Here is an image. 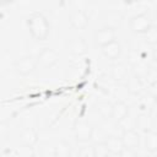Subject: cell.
<instances>
[{"instance_id": "obj_17", "label": "cell", "mask_w": 157, "mask_h": 157, "mask_svg": "<svg viewBox=\"0 0 157 157\" xmlns=\"http://www.w3.org/2000/svg\"><path fill=\"white\" fill-rule=\"evenodd\" d=\"M71 147L66 141H59L54 147V156L55 157H70Z\"/></svg>"}, {"instance_id": "obj_8", "label": "cell", "mask_w": 157, "mask_h": 157, "mask_svg": "<svg viewBox=\"0 0 157 157\" xmlns=\"http://www.w3.org/2000/svg\"><path fill=\"white\" fill-rule=\"evenodd\" d=\"M66 49L67 52H70L72 55H76V56H81L83 54H86L87 52V43L83 38L81 37H75V38H71L67 44H66Z\"/></svg>"}, {"instance_id": "obj_13", "label": "cell", "mask_w": 157, "mask_h": 157, "mask_svg": "<svg viewBox=\"0 0 157 157\" xmlns=\"http://www.w3.org/2000/svg\"><path fill=\"white\" fill-rule=\"evenodd\" d=\"M109 152L114 156H119L123 150L125 148L124 144H123V140H121V136L118 137V136H108V139L104 141Z\"/></svg>"}, {"instance_id": "obj_2", "label": "cell", "mask_w": 157, "mask_h": 157, "mask_svg": "<svg viewBox=\"0 0 157 157\" xmlns=\"http://www.w3.org/2000/svg\"><path fill=\"white\" fill-rule=\"evenodd\" d=\"M37 66H38L37 56H32V55L21 56L13 61V67H15L16 72L21 76H28V75L33 74L36 71Z\"/></svg>"}, {"instance_id": "obj_4", "label": "cell", "mask_w": 157, "mask_h": 157, "mask_svg": "<svg viewBox=\"0 0 157 157\" xmlns=\"http://www.w3.org/2000/svg\"><path fill=\"white\" fill-rule=\"evenodd\" d=\"M75 139L78 142H88L93 135V126L86 120H77L74 125Z\"/></svg>"}, {"instance_id": "obj_24", "label": "cell", "mask_w": 157, "mask_h": 157, "mask_svg": "<svg viewBox=\"0 0 157 157\" xmlns=\"http://www.w3.org/2000/svg\"><path fill=\"white\" fill-rule=\"evenodd\" d=\"M119 157H136V153H135V150H130L125 147L123 152L119 155Z\"/></svg>"}, {"instance_id": "obj_10", "label": "cell", "mask_w": 157, "mask_h": 157, "mask_svg": "<svg viewBox=\"0 0 157 157\" xmlns=\"http://www.w3.org/2000/svg\"><path fill=\"white\" fill-rule=\"evenodd\" d=\"M121 140H123V144H124V146L126 148L136 150L139 147V144H140V135H139V132L136 130L123 131Z\"/></svg>"}, {"instance_id": "obj_12", "label": "cell", "mask_w": 157, "mask_h": 157, "mask_svg": "<svg viewBox=\"0 0 157 157\" xmlns=\"http://www.w3.org/2000/svg\"><path fill=\"white\" fill-rule=\"evenodd\" d=\"M129 115V107L121 102V101H118L113 104V114H112V119L119 124L124 118H126Z\"/></svg>"}, {"instance_id": "obj_22", "label": "cell", "mask_w": 157, "mask_h": 157, "mask_svg": "<svg viewBox=\"0 0 157 157\" xmlns=\"http://www.w3.org/2000/svg\"><path fill=\"white\" fill-rule=\"evenodd\" d=\"M119 125L123 128V131H128V130H135L134 128H136V119L131 118L130 115H128L126 118H124Z\"/></svg>"}, {"instance_id": "obj_5", "label": "cell", "mask_w": 157, "mask_h": 157, "mask_svg": "<svg viewBox=\"0 0 157 157\" xmlns=\"http://www.w3.org/2000/svg\"><path fill=\"white\" fill-rule=\"evenodd\" d=\"M115 37H117V33H115L114 27H112V26H103V27L98 28L94 32V43H96V45L102 48V47L114 42Z\"/></svg>"}, {"instance_id": "obj_9", "label": "cell", "mask_w": 157, "mask_h": 157, "mask_svg": "<svg viewBox=\"0 0 157 157\" xmlns=\"http://www.w3.org/2000/svg\"><path fill=\"white\" fill-rule=\"evenodd\" d=\"M39 134L34 128H25L20 132V141L26 147H33L38 142Z\"/></svg>"}, {"instance_id": "obj_6", "label": "cell", "mask_w": 157, "mask_h": 157, "mask_svg": "<svg viewBox=\"0 0 157 157\" xmlns=\"http://www.w3.org/2000/svg\"><path fill=\"white\" fill-rule=\"evenodd\" d=\"M38 65L42 66L43 69H50L55 66L59 61V54L50 48H43L40 53L37 55Z\"/></svg>"}, {"instance_id": "obj_3", "label": "cell", "mask_w": 157, "mask_h": 157, "mask_svg": "<svg viewBox=\"0 0 157 157\" xmlns=\"http://www.w3.org/2000/svg\"><path fill=\"white\" fill-rule=\"evenodd\" d=\"M152 21L150 18V16L146 13V12H141V13H137L135 16H132L129 21V26H130V29L134 32V33H137V34H145L150 27L152 26Z\"/></svg>"}, {"instance_id": "obj_19", "label": "cell", "mask_w": 157, "mask_h": 157, "mask_svg": "<svg viewBox=\"0 0 157 157\" xmlns=\"http://www.w3.org/2000/svg\"><path fill=\"white\" fill-rule=\"evenodd\" d=\"M136 128L142 130L144 132L150 131L151 128V117L147 114H141L136 118Z\"/></svg>"}, {"instance_id": "obj_25", "label": "cell", "mask_w": 157, "mask_h": 157, "mask_svg": "<svg viewBox=\"0 0 157 157\" xmlns=\"http://www.w3.org/2000/svg\"><path fill=\"white\" fill-rule=\"evenodd\" d=\"M152 58H153V60L157 63V45H155V48H153V50H152Z\"/></svg>"}, {"instance_id": "obj_7", "label": "cell", "mask_w": 157, "mask_h": 157, "mask_svg": "<svg viewBox=\"0 0 157 157\" xmlns=\"http://www.w3.org/2000/svg\"><path fill=\"white\" fill-rule=\"evenodd\" d=\"M70 23L75 29H85L88 25V15L83 10H75L69 16Z\"/></svg>"}, {"instance_id": "obj_21", "label": "cell", "mask_w": 157, "mask_h": 157, "mask_svg": "<svg viewBox=\"0 0 157 157\" xmlns=\"http://www.w3.org/2000/svg\"><path fill=\"white\" fill-rule=\"evenodd\" d=\"M94 157H109L112 153L109 152L105 142H97L93 145Z\"/></svg>"}, {"instance_id": "obj_23", "label": "cell", "mask_w": 157, "mask_h": 157, "mask_svg": "<svg viewBox=\"0 0 157 157\" xmlns=\"http://www.w3.org/2000/svg\"><path fill=\"white\" fill-rule=\"evenodd\" d=\"M76 157H94V150L93 146H82L78 148L77 151V156Z\"/></svg>"}, {"instance_id": "obj_1", "label": "cell", "mask_w": 157, "mask_h": 157, "mask_svg": "<svg viewBox=\"0 0 157 157\" xmlns=\"http://www.w3.org/2000/svg\"><path fill=\"white\" fill-rule=\"evenodd\" d=\"M26 25L31 37L36 42H42L48 38L50 32V23L42 12H38V11L32 12L27 17Z\"/></svg>"}, {"instance_id": "obj_11", "label": "cell", "mask_w": 157, "mask_h": 157, "mask_svg": "<svg viewBox=\"0 0 157 157\" xmlns=\"http://www.w3.org/2000/svg\"><path fill=\"white\" fill-rule=\"evenodd\" d=\"M101 50H102L103 55H104L107 59H109V60H115V59H118V58L120 56V54H121V45H120V43H119L118 40H114V42H112V43H109V44L102 47Z\"/></svg>"}, {"instance_id": "obj_16", "label": "cell", "mask_w": 157, "mask_h": 157, "mask_svg": "<svg viewBox=\"0 0 157 157\" xmlns=\"http://www.w3.org/2000/svg\"><path fill=\"white\" fill-rule=\"evenodd\" d=\"M110 75L112 77L118 81V82H121V81H125L128 80V71L125 69V66L123 64H117L112 67V71H110Z\"/></svg>"}, {"instance_id": "obj_14", "label": "cell", "mask_w": 157, "mask_h": 157, "mask_svg": "<svg viewBox=\"0 0 157 157\" xmlns=\"http://www.w3.org/2000/svg\"><path fill=\"white\" fill-rule=\"evenodd\" d=\"M145 147L150 153H157V132L147 131L145 132Z\"/></svg>"}, {"instance_id": "obj_18", "label": "cell", "mask_w": 157, "mask_h": 157, "mask_svg": "<svg viewBox=\"0 0 157 157\" xmlns=\"http://www.w3.org/2000/svg\"><path fill=\"white\" fill-rule=\"evenodd\" d=\"M97 112L103 119H112L113 114V104L109 102H102L97 104Z\"/></svg>"}, {"instance_id": "obj_20", "label": "cell", "mask_w": 157, "mask_h": 157, "mask_svg": "<svg viewBox=\"0 0 157 157\" xmlns=\"http://www.w3.org/2000/svg\"><path fill=\"white\" fill-rule=\"evenodd\" d=\"M144 39L150 45H157V25H152L150 29L144 34Z\"/></svg>"}, {"instance_id": "obj_15", "label": "cell", "mask_w": 157, "mask_h": 157, "mask_svg": "<svg viewBox=\"0 0 157 157\" xmlns=\"http://www.w3.org/2000/svg\"><path fill=\"white\" fill-rule=\"evenodd\" d=\"M144 88V85H142V81L140 77L137 76H131L126 80V90L130 92V93H134V94H137L142 91Z\"/></svg>"}]
</instances>
